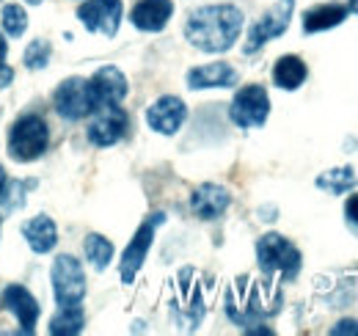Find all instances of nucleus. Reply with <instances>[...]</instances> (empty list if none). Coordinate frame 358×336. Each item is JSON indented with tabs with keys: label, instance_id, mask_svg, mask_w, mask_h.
Listing matches in <instances>:
<instances>
[{
	"label": "nucleus",
	"instance_id": "nucleus-20",
	"mask_svg": "<svg viewBox=\"0 0 358 336\" xmlns=\"http://www.w3.org/2000/svg\"><path fill=\"white\" fill-rule=\"evenodd\" d=\"M83 323H86V317H83L80 303H75V306H58V314L50 323V334L52 336L80 334L83 331Z\"/></svg>",
	"mask_w": 358,
	"mask_h": 336
},
{
	"label": "nucleus",
	"instance_id": "nucleus-5",
	"mask_svg": "<svg viewBox=\"0 0 358 336\" xmlns=\"http://www.w3.org/2000/svg\"><path fill=\"white\" fill-rule=\"evenodd\" d=\"M52 105H55L58 116L66 122H80L96 111L94 97H91V85L83 78H69L58 85L52 94Z\"/></svg>",
	"mask_w": 358,
	"mask_h": 336
},
{
	"label": "nucleus",
	"instance_id": "nucleus-11",
	"mask_svg": "<svg viewBox=\"0 0 358 336\" xmlns=\"http://www.w3.org/2000/svg\"><path fill=\"white\" fill-rule=\"evenodd\" d=\"M187 119V108L179 97H160L146 111V125L160 135H174Z\"/></svg>",
	"mask_w": 358,
	"mask_h": 336
},
{
	"label": "nucleus",
	"instance_id": "nucleus-14",
	"mask_svg": "<svg viewBox=\"0 0 358 336\" xmlns=\"http://www.w3.org/2000/svg\"><path fill=\"white\" fill-rule=\"evenodd\" d=\"M171 14H174V0H141V3H135L130 20L138 31L157 34L169 25Z\"/></svg>",
	"mask_w": 358,
	"mask_h": 336
},
{
	"label": "nucleus",
	"instance_id": "nucleus-8",
	"mask_svg": "<svg viewBox=\"0 0 358 336\" xmlns=\"http://www.w3.org/2000/svg\"><path fill=\"white\" fill-rule=\"evenodd\" d=\"M163 220H166V215H163V212H155V215H149V218L138 226V232H135V237L130 240V246L122 253V265H119V276H122L124 284H133L135 281V276H138V270H141L146 253L152 248L155 232H157V226H160Z\"/></svg>",
	"mask_w": 358,
	"mask_h": 336
},
{
	"label": "nucleus",
	"instance_id": "nucleus-10",
	"mask_svg": "<svg viewBox=\"0 0 358 336\" xmlns=\"http://www.w3.org/2000/svg\"><path fill=\"white\" fill-rule=\"evenodd\" d=\"M96 116L91 119L89 125V141L94 146L105 149V146H113L124 138L127 132V113L122 111V105H105V108H96L94 111Z\"/></svg>",
	"mask_w": 358,
	"mask_h": 336
},
{
	"label": "nucleus",
	"instance_id": "nucleus-18",
	"mask_svg": "<svg viewBox=\"0 0 358 336\" xmlns=\"http://www.w3.org/2000/svg\"><path fill=\"white\" fill-rule=\"evenodd\" d=\"M348 6H339V3H325V6H314L303 14V31L306 34H320V31H328V28H336L345 22L348 17Z\"/></svg>",
	"mask_w": 358,
	"mask_h": 336
},
{
	"label": "nucleus",
	"instance_id": "nucleus-19",
	"mask_svg": "<svg viewBox=\"0 0 358 336\" xmlns=\"http://www.w3.org/2000/svg\"><path fill=\"white\" fill-rule=\"evenodd\" d=\"M306 75H309V69H306V64L298 55H281L275 61V66H273V83L278 85V88H284V91L301 88L303 80H306Z\"/></svg>",
	"mask_w": 358,
	"mask_h": 336
},
{
	"label": "nucleus",
	"instance_id": "nucleus-3",
	"mask_svg": "<svg viewBox=\"0 0 358 336\" xmlns=\"http://www.w3.org/2000/svg\"><path fill=\"white\" fill-rule=\"evenodd\" d=\"M257 262H259V270L265 276H284L287 281H292L301 270V251L281 234H265L259 237L257 243Z\"/></svg>",
	"mask_w": 358,
	"mask_h": 336
},
{
	"label": "nucleus",
	"instance_id": "nucleus-25",
	"mask_svg": "<svg viewBox=\"0 0 358 336\" xmlns=\"http://www.w3.org/2000/svg\"><path fill=\"white\" fill-rule=\"evenodd\" d=\"M345 218H348V223L358 232V193H353V196L345 202Z\"/></svg>",
	"mask_w": 358,
	"mask_h": 336
},
{
	"label": "nucleus",
	"instance_id": "nucleus-23",
	"mask_svg": "<svg viewBox=\"0 0 358 336\" xmlns=\"http://www.w3.org/2000/svg\"><path fill=\"white\" fill-rule=\"evenodd\" d=\"M25 28H28V14H25V8L17 6V3L3 6V31H6V36L20 39V36L25 34Z\"/></svg>",
	"mask_w": 358,
	"mask_h": 336
},
{
	"label": "nucleus",
	"instance_id": "nucleus-12",
	"mask_svg": "<svg viewBox=\"0 0 358 336\" xmlns=\"http://www.w3.org/2000/svg\"><path fill=\"white\" fill-rule=\"evenodd\" d=\"M91 85V97H94V105L96 108H105V105H119L124 97H127V78L116 69V66H102L94 72V78L89 80Z\"/></svg>",
	"mask_w": 358,
	"mask_h": 336
},
{
	"label": "nucleus",
	"instance_id": "nucleus-15",
	"mask_svg": "<svg viewBox=\"0 0 358 336\" xmlns=\"http://www.w3.org/2000/svg\"><path fill=\"white\" fill-rule=\"evenodd\" d=\"M231 204V193L221 188V185H201L193 190L190 196V210L196 212L201 220H215L226 212V207Z\"/></svg>",
	"mask_w": 358,
	"mask_h": 336
},
{
	"label": "nucleus",
	"instance_id": "nucleus-31",
	"mask_svg": "<svg viewBox=\"0 0 358 336\" xmlns=\"http://www.w3.org/2000/svg\"><path fill=\"white\" fill-rule=\"evenodd\" d=\"M25 3H31V6H39V3H42V0H25Z\"/></svg>",
	"mask_w": 358,
	"mask_h": 336
},
{
	"label": "nucleus",
	"instance_id": "nucleus-4",
	"mask_svg": "<svg viewBox=\"0 0 358 336\" xmlns=\"http://www.w3.org/2000/svg\"><path fill=\"white\" fill-rule=\"evenodd\" d=\"M52 295H55V303L58 306H75L83 300L86 295V273L80 267V262L69 253H61L55 256L52 262Z\"/></svg>",
	"mask_w": 358,
	"mask_h": 336
},
{
	"label": "nucleus",
	"instance_id": "nucleus-22",
	"mask_svg": "<svg viewBox=\"0 0 358 336\" xmlns=\"http://www.w3.org/2000/svg\"><path fill=\"white\" fill-rule=\"evenodd\" d=\"M86 259L91 262L94 270H105L113 259V243L102 234H89L86 237Z\"/></svg>",
	"mask_w": 358,
	"mask_h": 336
},
{
	"label": "nucleus",
	"instance_id": "nucleus-30",
	"mask_svg": "<svg viewBox=\"0 0 358 336\" xmlns=\"http://www.w3.org/2000/svg\"><path fill=\"white\" fill-rule=\"evenodd\" d=\"M348 11H353V14H358V0H350V3H348Z\"/></svg>",
	"mask_w": 358,
	"mask_h": 336
},
{
	"label": "nucleus",
	"instance_id": "nucleus-17",
	"mask_svg": "<svg viewBox=\"0 0 358 336\" xmlns=\"http://www.w3.org/2000/svg\"><path fill=\"white\" fill-rule=\"evenodd\" d=\"M22 234H25V243L36 253L52 251L55 243H58V229H55V223H52L50 215H36L34 220H28L22 226Z\"/></svg>",
	"mask_w": 358,
	"mask_h": 336
},
{
	"label": "nucleus",
	"instance_id": "nucleus-9",
	"mask_svg": "<svg viewBox=\"0 0 358 336\" xmlns=\"http://www.w3.org/2000/svg\"><path fill=\"white\" fill-rule=\"evenodd\" d=\"M122 14H124L122 0H86L78 8V17L86 25V31L102 34L108 39L116 36V31L122 25Z\"/></svg>",
	"mask_w": 358,
	"mask_h": 336
},
{
	"label": "nucleus",
	"instance_id": "nucleus-2",
	"mask_svg": "<svg viewBox=\"0 0 358 336\" xmlns=\"http://www.w3.org/2000/svg\"><path fill=\"white\" fill-rule=\"evenodd\" d=\"M50 144V127L42 116L36 113H25L20 116L11 130H8V155L17 163H31L39 160L47 152Z\"/></svg>",
	"mask_w": 358,
	"mask_h": 336
},
{
	"label": "nucleus",
	"instance_id": "nucleus-27",
	"mask_svg": "<svg viewBox=\"0 0 358 336\" xmlns=\"http://www.w3.org/2000/svg\"><path fill=\"white\" fill-rule=\"evenodd\" d=\"M11 80H14V69L3 64V66H0V88H6V85L11 83Z\"/></svg>",
	"mask_w": 358,
	"mask_h": 336
},
{
	"label": "nucleus",
	"instance_id": "nucleus-1",
	"mask_svg": "<svg viewBox=\"0 0 358 336\" xmlns=\"http://www.w3.org/2000/svg\"><path fill=\"white\" fill-rule=\"evenodd\" d=\"M243 31V11L231 3L201 6L185 22V36L201 52H226L240 39Z\"/></svg>",
	"mask_w": 358,
	"mask_h": 336
},
{
	"label": "nucleus",
	"instance_id": "nucleus-16",
	"mask_svg": "<svg viewBox=\"0 0 358 336\" xmlns=\"http://www.w3.org/2000/svg\"><path fill=\"white\" fill-rule=\"evenodd\" d=\"M237 83V69L229 66L224 61L218 64H207V66H196L187 72V88L201 91V88H231Z\"/></svg>",
	"mask_w": 358,
	"mask_h": 336
},
{
	"label": "nucleus",
	"instance_id": "nucleus-24",
	"mask_svg": "<svg viewBox=\"0 0 358 336\" xmlns=\"http://www.w3.org/2000/svg\"><path fill=\"white\" fill-rule=\"evenodd\" d=\"M47 61H50V42L34 39L25 50V66L28 69H45Z\"/></svg>",
	"mask_w": 358,
	"mask_h": 336
},
{
	"label": "nucleus",
	"instance_id": "nucleus-13",
	"mask_svg": "<svg viewBox=\"0 0 358 336\" xmlns=\"http://www.w3.org/2000/svg\"><path fill=\"white\" fill-rule=\"evenodd\" d=\"M3 303L17 317L20 331L22 334H31L34 326H36V320H39V303H36V298L28 293L22 284H8L3 290Z\"/></svg>",
	"mask_w": 358,
	"mask_h": 336
},
{
	"label": "nucleus",
	"instance_id": "nucleus-29",
	"mask_svg": "<svg viewBox=\"0 0 358 336\" xmlns=\"http://www.w3.org/2000/svg\"><path fill=\"white\" fill-rule=\"evenodd\" d=\"M6 52H8V44H6L3 34H0V66H3V61H6Z\"/></svg>",
	"mask_w": 358,
	"mask_h": 336
},
{
	"label": "nucleus",
	"instance_id": "nucleus-26",
	"mask_svg": "<svg viewBox=\"0 0 358 336\" xmlns=\"http://www.w3.org/2000/svg\"><path fill=\"white\" fill-rule=\"evenodd\" d=\"M331 334H358V320H342L331 328Z\"/></svg>",
	"mask_w": 358,
	"mask_h": 336
},
{
	"label": "nucleus",
	"instance_id": "nucleus-28",
	"mask_svg": "<svg viewBox=\"0 0 358 336\" xmlns=\"http://www.w3.org/2000/svg\"><path fill=\"white\" fill-rule=\"evenodd\" d=\"M6 188H8V176H6V171H3V166H0V199H3Z\"/></svg>",
	"mask_w": 358,
	"mask_h": 336
},
{
	"label": "nucleus",
	"instance_id": "nucleus-21",
	"mask_svg": "<svg viewBox=\"0 0 358 336\" xmlns=\"http://www.w3.org/2000/svg\"><path fill=\"white\" fill-rule=\"evenodd\" d=\"M356 182H358V174L350 166L334 168V171H325V174L317 176V188L331 190V193H345V190H350Z\"/></svg>",
	"mask_w": 358,
	"mask_h": 336
},
{
	"label": "nucleus",
	"instance_id": "nucleus-7",
	"mask_svg": "<svg viewBox=\"0 0 358 336\" xmlns=\"http://www.w3.org/2000/svg\"><path fill=\"white\" fill-rule=\"evenodd\" d=\"M292 8H295V0H275L268 11L251 25L248 31V42H245V55L257 52L259 47H265L270 39L281 36L287 28H289V17H292Z\"/></svg>",
	"mask_w": 358,
	"mask_h": 336
},
{
	"label": "nucleus",
	"instance_id": "nucleus-6",
	"mask_svg": "<svg viewBox=\"0 0 358 336\" xmlns=\"http://www.w3.org/2000/svg\"><path fill=\"white\" fill-rule=\"evenodd\" d=\"M270 113V97L262 85H243L234 99H231V108H229V116L231 122L243 130H254V127H262L268 122Z\"/></svg>",
	"mask_w": 358,
	"mask_h": 336
}]
</instances>
